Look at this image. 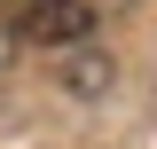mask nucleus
<instances>
[{
  "instance_id": "f257e3e1",
  "label": "nucleus",
  "mask_w": 157,
  "mask_h": 149,
  "mask_svg": "<svg viewBox=\"0 0 157 149\" xmlns=\"http://www.w3.org/2000/svg\"><path fill=\"white\" fill-rule=\"evenodd\" d=\"M94 32V0H24V39L39 47H78Z\"/></svg>"
}]
</instances>
